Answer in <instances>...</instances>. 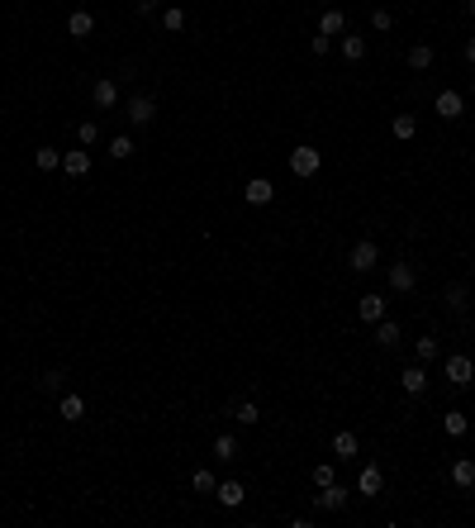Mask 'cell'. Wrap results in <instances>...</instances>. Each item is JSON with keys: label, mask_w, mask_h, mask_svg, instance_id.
Wrapping results in <instances>:
<instances>
[{"label": "cell", "mask_w": 475, "mask_h": 528, "mask_svg": "<svg viewBox=\"0 0 475 528\" xmlns=\"http://www.w3.org/2000/svg\"><path fill=\"white\" fill-rule=\"evenodd\" d=\"M318 167H323V153H318L314 143H299V148L290 153V172L299 176V181H309V176H314Z\"/></svg>", "instance_id": "cell-1"}, {"label": "cell", "mask_w": 475, "mask_h": 528, "mask_svg": "<svg viewBox=\"0 0 475 528\" xmlns=\"http://www.w3.org/2000/svg\"><path fill=\"white\" fill-rule=\"evenodd\" d=\"M124 119H129V124H138V129H143V124H153V119H157V100H153V96H129Z\"/></svg>", "instance_id": "cell-2"}, {"label": "cell", "mask_w": 475, "mask_h": 528, "mask_svg": "<svg viewBox=\"0 0 475 528\" xmlns=\"http://www.w3.org/2000/svg\"><path fill=\"white\" fill-rule=\"evenodd\" d=\"M347 262H352V271H375V262H380V248H375L371 238H361V243L352 248V257H347Z\"/></svg>", "instance_id": "cell-3"}, {"label": "cell", "mask_w": 475, "mask_h": 528, "mask_svg": "<svg viewBox=\"0 0 475 528\" xmlns=\"http://www.w3.org/2000/svg\"><path fill=\"white\" fill-rule=\"evenodd\" d=\"M447 381L466 391V386L475 381V362H471V357H461V352H456V357H447Z\"/></svg>", "instance_id": "cell-4"}, {"label": "cell", "mask_w": 475, "mask_h": 528, "mask_svg": "<svg viewBox=\"0 0 475 528\" xmlns=\"http://www.w3.org/2000/svg\"><path fill=\"white\" fill-rule=\"evenodd\" d=\"M242 195H247V205H271L276 200V186L266 181V176H252V181L242 186Z\"/></svg>", "instance_id": "cell-5"}, {"label": "cell", "mask_w": 475, "mask_h": 528, "mask_svg": "<svg viewBox=\"0 0 475 528\" xmlns=\"http://www.w3.org/2000/svg\"><path fill=\"white\" fill-rule=\"evenodd\" d=\"M214 500L224 504V509H238V504L247 500V490H242V481H219L214 485Z\"/></svg>", "instance_id": "cell-6"}, {"label": "cell", "mask_w": 475, "mask_h": 528, "mask_svg": "<svg viewBox=\"0 0 475 528\" xmlns=\"http://www.w3.org/2000/svg\"><path fill=\"white\" fill-rule=\"evenodd\" d=\"M399 386H404L409 395H423V391H428V367H423V362L404 367V371H399Z\"/></svg>", "instance_id": "cell-7"}, {"label": "cell", "mask_w": 475, "mask_h": 528, "mask_svg": "<svg viewBox=\"0 0 475 528\" xmlns=\"http://www.w3.org/2000/svg\"><path fill=\"white\" fill-rule=\"evenodd\" d=\"M91 100H95V110H114L119 105V86H114L109 77H100L95 86H91Z\"/></svg>", "instance_id": "cell-8"}, {"label": "cell", "mask_w": 475, "mask_h": 528, "mask_svg": "<svg viewBox=\"0 0 475 528\" xmlns=\"http://www.w3.org/2000/svg\"><path fill=\"white\" fill-rule=\"evenodd\" d=\"M433 110H437L442 119H461V114H466V100H461V91H442V96L433 100Z\"/></svg>", "instance_id": "cell-9"}, {"label": "cell", "mask_w": 475, "mask_h": 528, "mask_svg": "<svg viewBox=\"0 0 475 528\" xmlns=\"http://www.w3.org/2000/svg\"><path fill=\"white\" fill-rule=\"evenodd\" d=\"M347 500H352V490H343V485H318V495H314L318 509H343Z\"/></svg>", "instance_id": "cell-10"}, {"label": "cell", "mask_w": 475, "mask_h": 528, "mask_svg": "<svg viewBox=\"0 0 475 528\" xmlns=\"http://www.w3.org/2000/svg\"><path fill=\"white\" fill-rule=\"evenodd\" d=\"M357 315L366 319V324H380V319H385V295H361V300H357Z\"/></svg>", "instance_id": "cell-11"}, {"label": "cell", "mask_w": 475, "mask_h": 528, "mask_svg": "<svg viewBox=\"0 0 475 528\" xmlns=\"http://www.w3.org/2000/svg\"><path fill=\"white\" fill-rule=\"evenodd\" d=\"M318 33H323V38H343L347 33L343 10H323V15H318Z\"/></svg>", "instance_id": "cell-12"}, {"label": "cell", "mask_w": 475, "mask_h": 528, "mask_svg": "<svg viewBox=\"0 0 475 528\" xmlns=\"http://www.w3.org/2000/svg\"><path fill=\"white\" fill-rule=\"evenodd\" d=\"M67 33H72V38H91V33H95V15H91V10H72Z\"/></svg>", "instance_id": "cell-13"}, {"label": "cell", "mask_w": 475, "mask_h": 528, "mask_svg": "<svg viewBox=\"0 0 475 528\" xmlns=\"http://www.w3.org/2000/svg\"><path fill=\"white\" fill-rule=\"evenodd\" d=\"M62 172H67V176H91V153H86V148L62 153Z\"/></svg>", "instance_id": "cell-14"}, {"label": "cell", "mask_w": 475, "mask_h": 528, "mask_svg": "<svg viewBox=\"0 0 475 528\" xmlns=\"http://www.w3.org/2000/svg\"><path fill=\"white\" fill-rule=\"evenodd\" d=\"M390 291H399V295L414 291V266H409V262H395V266H390Z\"/></svg>", "instance_id": "cell-15"}, {"label": "cell", "mask_w": 475, "mask_h": 528, "mask_svg": "<svg viewBox=\"0 0 475 528\" xmlns=\"http://www.w3.org/2000/svg\"><path fill=\"white\" fill-rule=\"evenodd\" d=\"M451 485H461V490H475V462H451Z\"/></svg>", "instance_id": "cell-16"}, {"label": "cell", "mask_w": 475, "mask_h": 528, "mask_svg": "<svg viewBox=\"0 0 475 528\" xmlns=\"http://www.w3.org/2000/svg\"><path fill=\"white\" fill-rule=\"evenodd\" d=\"M338 48H343L347 62H361V57H366V38H357V33H343V38H338Z\"/></svg>", "instance_id": "cell-17"}, {"label": "cell", "mask_w": 475, "mask_h": 528, "mask_svg": "<svg viewBox=\"0 0 475 528\" xmlns=\"http://www.w3.org/2000/svg\"><path fill=\"white\" fill-rule=\"evenodd\" d=\"M380 485H385L380 467H366V472H361V481H357V495H380Z\"/></svg>", "instance_id": "cell-18"}, {"label": "cell", "mask_w": 475, "mask_h": 528, "mask_svg": "<svg viewBox=\"0 0 475 528\" xmlns=\"http://www.w3.org/2000/svg\"><path fill=\"white\" fill-rule=\"evenodd\" d=\"M375 343L380 347H399V324L395 319H380V324H375Z\"/></svg>", "instance_id": "cell-19"}, {"label": "cell", "mask_w": 475, "mask_h": 528, "mask_svg": "<svg viewBox=\"0 0 475 528\" xmlns=\"http://www.w3.org/2000/svg\"><path fill=\"white\" fill-rule=\"evenodd\" d=\"M57 414H62L67 423H77L81 414H86V400H81V395H62V405H57Z\"/></svg>", "instance_id": "cell-20"}, {"label": "cell", "mask_w": 475, "mask_h": 528, "mask_svg": "<svg viewBox=\"0 0 475 528\" xmlns=\"http://www.w3.org/2000/svg\"><path fill=\"white\" fill-rule=\"evenodd\" d=\"M162 29H166V33H181L185 29V10L181 5H166V10H162Z\"/></svg>", "instance_id": "cell-21"}, {"label": "cell", "mask_w": 475, "mask_h": 528, "mask_svg": "<svg viewBox=\"0 0 475 528\" xmlns=\"http://www.w3.org/2000/svg\"><path fill=\"white\" fill-rule=\"evenodd\" d=\"M77 143L81 148H95V143H100V124H95V119H81L77 124Z\"/></svg>", "instance_id": "cell-22"}, {"label": "cell", "mask_w": 475, "mask_h": 528, "mask_svg": "<svg viewBox=\"0 0 475 528\" xmlns=\"http://www.w3.org/2000/svg\"><path fill=\"white\" fill-rule=\"evenodd\" d=\"M214 457H219V462H233L238 457V438L233 433H219V438H214Z\"/></svg>", "instance_id": "cell-23"}, {"label": "cell", "mask_w": 475, "mask_h": 528, "mask_svg": "<svg viewBox=\"0 0 475 528\" xmlns=\"http://www.w3.org/2000/svg\"><path fill=\"white\" fill-rule=\"evenodd\" d=\"M390 129H395V138H404V143H409V138L419 133V119H414V114H395V119H390Z\"/></svg>", "instance_id": "cell-24"}, {"label": "cell", "mask_w": 475, "mask_h": 528, "mask_svg": "<svg viewBox=\"0 0 475 528\" xmlns=\"http://www.w3.org/2000/svg\"><path fill=\"white\" fill-rule=\"evenodd\" d=\"M409 67H414V72L433 67V43H414V48H409Z\"/></svg>", "instance_id": "cell-25"}, {"label": "cell", "mask_w": 475, "mask_h": 528, "mask_svg": "<svg viewBox=\"0 0 475 528\" xmlns=\"http://www.w3.org/2000/svg\"><path fill=\"white\" fill-rule=\"evenodd\" d=\"M133 153H138V148H133V138H129V133H119V138H109V158H114V162L133 158Z\"/></svg>", "instance_id": "cell-26"}, {"label": "cell", "mask_w": 475, "mask_h": 528, "mask_svg": "<svg viewBox=\"0 0 475 528\" xmlns=\"http://www.w3.org/2000/svg\"><path fill=\"white\" fill-rule=\"evenodd\" d=\"M62 381H67V371L53 367V371H43V376H38V391H43V395H53V391H62Z\"/></svg>", "instance_id": "cell-27"}, {"label": "cell", "mask_w": 475, "mask_h": 528, "mask_svg": "<svg viewBox=\"0 0 475 528\" xmlns=\"http://www.w3.org/2000/svg\"><path fill=\"white\" fill-rule=\"evenodd\" d=\"M233 419L238 423H262V409H257L252 400H238V405H233Z\"/></svg>", "instance_id": "cell-28"}, {"label": "cell", "mask_w": 475, "mask_h": 528, "mask_svg": "<svg viewBox=\"0 0 475 528\" xmlns=\"http://www.w3.org/2000/svg\"><path fill=\"white\" fill-rule=\"evenodd\" d=\"M33 167H38V172H53V167H62V153H57V148H38V153H33Z\"/></svg>", "instance_id": "cell-29"}, {"label": "cell", "mask_w": 475, "mask_h": 528, "mask_svg": "<svg viewBox=\"0 0 475 528\" xmlns=\"http://www.w3.org/2000/svg\"><path fill=\"white\" fill-rule=\"evenodd\" d=\"M414 352H419V362H423V367H428V362H433V357H437L442 347H437V338H433V333H423L419 343H414Z\"/></svg>", "instance_id": "cell-30"}, {"label": "cell", "mask_w": 475, "mask_h": 528, "mask_svg": "<svg viewBox=\"0 0 475 528\" xmlns=\"http://www.w3.org/2000/svg\"><path fill=\"white\" fill-rule=\"evenodd\" d=\"M333 452H338L343 462H352V457H357V433H338V438H333Z\"/></svg>", "instance_id": "cell-31"}, {"label": "cell", "mask_w": 475, "mask_h": 528, "mask_svg": "<svg viewBox=\"0 0 475 528\" xmlns=\"http://www.w3.org/2000/svg\"><path fill=\"white\" fill-rule=\"evenodd\" d=\"M442 428H447L451 438H461V433H466V414H461V409H447V414H442Z\"/></svg>", "instance_id": "cell-32"}, {"label": "cell", "mask_w": 475, "mask_h": 528, "mask_svg": "<svg viewBox=\"0 0 475 528\" xmlns=\"http://www.w3.org/2000/svg\"><path fill=\"white\" fill-rule=\"evenodd\" d=\"M190 485H195L200 495H214V485H219V481H214V472H205V467H200V472L190 476Z\"/></svg>", "instance_id": "cell-33"}, {"label": "cell", "mask_w": 475, "mask_h": 528, "mask_svg": "<svg viewBox=\"0 0 475 528\" xmlns=\"http://www.w3.org/2000/svg\"><path fill=\"white\" fill-rule=\"evenodd\" d=\"M447 305L451 310H466V286H461V281H451L447 286Z\"/></svg>", "instance_id": "cell-34"}, {"label": "cell", "mask_w": 475, "mask_h": 528, "mask_svg": "<svg viewBox=\"0 0 475 528\" xmlns=\"http://www.w3.org/2000/svg\"><path fill=\"white\" fill-rule=\"evenodd\" d=\"M314 485H333V462H318L314 467Z\"/></svg>", "instance_id": "cell-35"}, {"label": "cell", "mask_w": 475, "mask_h": 528, "mask_svg": "<svg viewBox=\"0 0 475 528\" xmlns=\"http://www.w3.org/2000/svg\"><path fill=\"white\" fill-rule=\"evenodd\" d=\"M371 24H375V29H390L395 20H390V10H371Z\"/></svg>", "instance_id": "cell-36"}, {"label": "cell", "mask_w": 475, "mask_h": 528, "mask_svg": "<svg viewBox=\"0 0 475 528\" xmlns=\"http://www.w3.org/2000/svg\"><path fill=\"white\" fill-rule=\"evenodd\" d=\"M328 48H333V38H323V33H314V57H323Z\"/></svg>", "instance_id": "cell-37"}, {"label": "cell", "mask_w": 475, "mask_h": 528, "mask_svg": "<svg viewBox=\"0 0 475 528\" xmlns=\"http://www.w3.org/2000/svg\"><path fill=\"white\" fill-rule=\"evenodd\" d=\"M157 5L162 0H138V15H157Z\"/></svg>", "instance_id": "cell-38"}, {"label": "cell", "mask_w": 475, "mask_h": 528, "mask_svg": "<svg viewBox=\"0 0 475 528\" xmlns=\"http://www.w3.org/2000/svg\"><path fill=\"white\" fill-rule=\"evenodd\" d=\"M466 62L475 67V38H466Z\"/></svg>", "instance_id": "cell-39"}, {"label": "cell", "mask_w": 475, "mask_h": 528, "mask_svg": "<svg viewBox=\"0 0 475 528\" xmlns=\"http://www.w3.org/2000/svg\"><path fill=\"white\" fill-rule=\"evenodd\" d=\"M466 10H471V15H475V0H466Z\"/></svg>", "instance_id": "cell-40"}, {"label": "cell", "mask_w": 475, "mask_h": 528, "mask_svg": "<svg viewBox=\"0 0 475 528\" xmlns=\"http://www.w3.org/2000/svg\"><path fill=\"white\" fill-rule=\"evenodd\" d=\"M471 324H475V319H471Z\"/></svg>", "instance_id": "cell-41"}]
</instances>
